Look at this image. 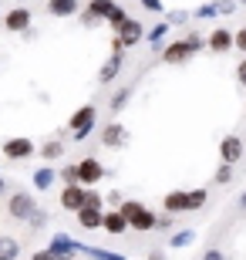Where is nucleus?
<instances>
[{
    "instance_id": "bb28decb",
    "label": "nucleus",
    "mask_w": 246,
    "mask_h": 260,
    "mask_svg": "<svg viewBox=\"0 0 246 260\" xmlns=\"http://www.w3.org/2000/svg\"><path fill=\"white\" fill-rule=\"evenodd\" d=\"M192 240H196V233H192V230H179V233L169 240V247H189Z\"/></svg>"
},
{
    "instance_id": "473e14b6",
    "label": "nucleus",
    "mask_w": 246,
    "mask_h": 260,
    "mask_svg": "<svg viewBox=\"0 0 246 260\" xmlns=\"http://www.w3.org/2000/svg\"><path fill=\"white\" fill-rule=\"evenodd\" d=\"M216 7H219V14H223V17H229V14L236 10V0H216Z\"/></svg>"
},
{
    "instance_id": "cd10ccee",
    "label": "nucleus",
    "mask_w": 246,
    "mask_h": 260,
    "mask_svg": "<svg viewBox=\"0 0 246 260\" xmlns=\"http://www.w3.org/2000/svg\"><path fill=\"white\" fill-rule=\"evenodd\" d=\"M132 91H135V88H122V91H118V95L112 98V108H115V112H122V108L128 105V98H132Z\"/></svg>"
},
{
    "instance_id": "f704fd0d",
    "label": "nucleus",
    "mask_w": 246,
    "mask_h": 260,
    "mask_svg": "<svg viewBox=\"0 0 246 260\" xmlns=\"http://www.w3.org/2000/svg\"><path fill=\"white\" fill-rule=\"evenodd\" d=\"M27 223H30V226H44V223H48V213H44V210H34Z\"/></svg>"
},
{
    "instance_id": "dca6fc26",
    "label": "nucleus",
    "mask_w": 246,
    "mask_h": 260,
    "mask_svg": "<svg viewBox=\"0 0 246 260\" xmlns=\"http://www.w3.org/2000/svg\"><path fill=\"white\" fill-rule=\"evenodd\" d=\"M101 226L108 233H115V237H122L125 230H128V220L122 216V210H104V216H101Z\"/></svg>"
},
{
    "instance_id": "c9c22d12",
    "label": "nucleus",
    "mask_w": 246,
    "mask_h": 260,
    "mask_svg": "<svg viewBox=\"0 0 246 260\" xmlns=\"http://www.w3.org/2000/svg\"><path fill=\"white\" fill-rule=\"evenodd\" d=\"M186 41H189V48H192V51H202V48H206V38H202V34H189Z\"/></svg>"
},
{
    "instance_id": "9d476101",
    "label": "nucleus",
    "mask_w": 246,
    "mask_h": 260,
    "mask_svg": "<svg viewBox=\"0 0 246 260\" xmlns=\"http://www.w3.org/2000/svg\"><path fill=\"white\" fill-rule=\"evenodd\" d=\"M85 189L88 186H81V183H67L64 189H61V206L71 210V213H78L81 206H85Z\"/></svg>"
},
{
    "instance_id": "423d86ee",
    "label": "nucleus",
    "mask_w": 246,
    "mask_h": 260,
    "mask_svg": "<svg viewBox=\"0 0 246 260\" xmlns=\"http://www.w3.org/2000/svg\"><path fill=\"white\" fill-rule=\"evenodd\" d=\"M142 38H145V27H142V24H138L135 17H128L122 27L115 30V41H118L122 48H135V44H138Z\"/></svg>"
},
{
    "instance_id": "aec40b11",
    "label": "nucleus",
    "mask_w": 246,
    "mask_h": 260,
    "mask_svg": "<svg viewBox=\"0 0 246 260\" xmlns=\"http://www.w3.org/2000/svg\"><path fill=\"white\" fill-rule=\"evenodd\" d=\"M0 260H20V243L14 237H0Z\"/></svg>"
},
{
    "instance_id": "2f4dec72",
    "label": "nucleus",
    "mask_w": 246,
    "mask_h": 260,
    "mask_svg": "<svg viewBox=\"0 0 246 260\" xmlns=\"http://www.w3.org/2000/svg\"><path fill=\"white\" fill-rule=\"evenodd\" d=\"M233 48H236L239 54H246V27L243 30H233Z\"/></svg>"
},
{
    "instance_id": "a18cd8bd",
    "label": "nucleus",
    "mask_w": 246,
    "mask_h": 260,
    "mask_svg": "<svg viewBox=\"0 0 246 260\" xmlns=\"http://www.w3.org/2000/svg\"><path fill=\"white\" fill-rule=\"evenodd\" d=\"M236 4H243V7H246V0H236Z\"/></svg>"
},
{
    "instance_id": "412c9836",
    "label": "nucleus",
    "mask_w": 246,
    "mask_h": 260,
    "mask_svg": "<svg viewBox=\"0 0 246 260\" xmlns=\"http://www.w3.org/2000/svg\"><path fill=\"white\" fill-rule=\"evenodd\" d=\"M75 250L88 253V257H95V260H125V257H118V253H108V250H101V247H88V243H75Z\"/></svg>"
},
{
    "instance_id": "f8f14e48",
    "label": "nucleus",
    "mask_w": 246,
    "mask_h": 260,
    "mask_svg": "<svg viewBox=\"0 0 246 260\" xmlns=\"http://www.w3.org/2000/svg\"><path fill=\"white\" fill-rule=\"evenodd\" d=\"M206 48L213 51V54H226V51H233V30H226V27H216V30H209V38H206Z\"/></svg>"
},
{
    "instance_id": "f03ea898",
    "label": "nucleus",
    "mask_w": 246,
    "mask_h": 260,
    "mask_svg": "<svg viewBox=\"0 0 246 260\" xmlns=\"http://www.w3.org/2000/svg\"><path fill=\"white\" fill-rule=\"evenodd\" d=\"M95 118H98L95 105H81L75 115H71V122H67V128H71V139H75V142H85L88 135H91V128H95Z\"/></svg>"
},
{
    "instance_id": "ddd939ff",
    "label": "nucleus",
    "mask_w": 246,
    "mask_h": 260,
    "mask_svg": "<svg viewBox=\"0 0 246 260\" xmlns=\"http://www.w3.org/2000/svg\"><path fill=\"white\" fill-rule=\"evenodd\" d=\"M101 142L108 145V149H122V145L128 142V128H125L122 122H108V125L101 128Z\"/></svg>"
},
{
    "instance_id": "2eb2a0df",
    "label": "nucleus",
    "mask_w": 246,
    "mask_h": 260,
    "mask_svg": "<svg viewBox=\"0 0 246 260\" xmlns=\"http://www.w3.org/2000/svg\"><path fill=\"white\" fill-rule=\"evenodd\" d=\"M48 14L51 17H75V14H81V0H48Z\"/></svg>"
},
{
    "instance_id": "7ed1b4c3",
    "label": "nucleus",
    "mask_w": 246,
    "mask_h": 260,
    "mask_svg": "<svg viewBox=\"0 0 246 260\" xmlns=\"http://www.w3.org/2000/svg\"><path fill=\"white\" fill-rule=\"evenodd\" d=\"M30 24H34V14H30V7H14L4 14V27L10 30V34H27Z\"/></svg>"
},
{
    "instance_id": "5701e85b",
    "label": "nucleus",
    "mask_w": 246,
    "mask_h": 260,
    "mask_svg": "<svg viewBox=\"0 0 246 260\" xmlns=\"http://www.w3.org/2000/svg\"><path fill=\"white\" fill-rule=\"evenodd\" d=\"M206 203H209V189H189V213L202 210Z\"/></svg>"
},
{
    "instance_id": "ea45409f",
    "label": "nucleus",
    "mask_w": 246,
    "mask_h": 260,
    "mask_svg": "<svg viewBox=\"0 0 246 260\" xmlns=\"http://www.w3.org/2000/svg\"><path fill=\"white\" fill-rule=\"evenodd\" d=\"M202 260H226V253L213 247V250H206V253H202Z\"/></svg>"
},
{
    "instance_id": "c03bdc74",
    "label": "nucleus",
    "mask_w": 246,
    "mask_h": 260,
    "mask_svg": "<svg viewBox=\"0 0 246 260\" xmlns=\"http://www.w3.org/2000/svg\"><path fill=\"white\" fill-rule=\"evenodd\" d=\"M239 210H246V193H243V196H239Z\"/></svg>"
},
{
    "instance_id": "72a5a7b5",
    "label": "nucleus",
    "mask_w": 246,
    "mask_h": 260,
    "mask_svg": "<svg viewBox=\"0 0 246 260\" xmlns=\"http://www.w3.org/2000/svg\"><path fill=\"white\" fill-rule=\"evenodd\" d=\"M165 20H169V24H186V20H189V10H172Z\"/></svg>"
},
{
    "instance_id": "c85d7f7f",
    "label": "nucleus",
    "mask_w": 246,
    "mask_h": 260,
    "mask_svg": "<svg viewBox=\"0 0 246 260\" xmlns=\"http://www.w3.org/2000/svg\"><path fill=\"white\" fill-rule=\"evenodd\" d=\"M85 206H95V210H104V200H101V193H95L91 186L85 189Z\"/></svg>"
},
{
    "instance_id": "6e6552de",
    "label": "nucleus",
    "mask_w": 246,
    "mask_h": 260,
    "mask_svg": "<svg viewBox=\"0 0 246 260\" xmlns=\"http://www.w3.org/2000/svg\"><path fill=\"white\" fill-rule=\"evenodd\" d=\"M192 54H196V51L189 48V41L182 38V41H172V44H165V48H162V61H165V64H182V61H189Z\"/></svg>"
},
{
    "instance_id": "c756f323",
    "label": "nucleus",
    "mask_w": 246,
    "mask_h": 260,
    "mask_svg": "<svg viewBox=\"0 0 246 260\" xmlns=\"http://www.w3.org/2000/svg\"><path fill=\"white\" fill-rule=\"evenodd\" d=\"M216 183H219V186L233 183V166H229V162H223V166L216 169Z\"/></svg>"
},
{
    "instance_id": "20e7f679",
    "label": "nucleus",
    "mask_w": 246,
    "mask_h": 260,
    "mask_svg": "<svg viewBox=\"0 0 246 260\" xmlns=\"http://www.w3.org/2000/svg\"><path fill=\"white\" fill-rule=\"evenodd\" d=\"M34 210H38V200H34V196H27V193H14L7 200V213L14 216V220H20V223H27Z\"/></svg>"
},
{
    "instance_id": "4be33fe9",
    "label": "nucleus",
    "mask_w": 246,
    "mask_h": 260,
    "mask_svg": "<svg viewBox=\"0 0 246 260\" xmlns=\"http://www.w3.org/2000/svg\"><path fill=\"white\" fill-rule=\"evenodd\" d=\"M115 7V0H91V4H88V14H95V17L98 20H104V17H108V10H112Z\"/></svg>"
},
{
    "instance_id": "37998d69",
    "label": "nucleus",
    "mask_w": 246,
    "mask_h": 260,
    "mask_svg": "<svg viewBox=\"0 0 246 260\" xmlns=\"http://www.w3.org/2000/svg\"><path fill=\"white\" fill-rule=\"evenodd\" d=\"M149 260H165V253H149Z\"/></svg>"
},
{
    "instance_id": "4c0bfd02",
    "label": "nucleus",
    "mask_w": 246,
    "mask_h": 260,
    "mask_svg": "<svg viewBox=\"0 0 246 260\" xmlns=\"http://www.w3.org/2000/svg\"><path fill=\"white\" fill-rule=\"evenodd\" d=\"M236 81H239V85L246 88V54H243V61L236 64Z\"/></svg>"
},
{
    "instance_id": "e433bc0d",
    "label": "nucleus",
    "mask_w": 246,
    "mask_h": 260,
    "mask_svg": "<svg viewBox=\"0 0 246 260\" xmlns=\"http://www.w3.org/2000/svg\"><path fill=\"white\" fill-rule=\"evenodd\" d=\"M81 24H85V27H98V24H101V20H98L95 14H88V10L81 7Z\"/></svg>"
},
{
    "instance_id": "4468645a",
    "label": "nucleus",
    "mask_w": 246,
    "mask_h": 260,
    "mask_svg": "<svg viewBox=\"0 0 246 260\" xmlns=\"http://www.w3.org/2000/svg\"><path fill=\"white\" fill-rule=\"evenodd\" d=\"M162 206H165V213H189V193L186 189H172V193L162 196Z\"/></svg>"
},
{
    "instance_id": "79ce46f5",
    "label": "nucleus",
    "mask_w": 246,
    "mask_h": 260,
    "mask_svg": "<svg viewBox=\"0 0 246 260\" xmlns=\"http://www.w3.org/2000/svg\"><path fill=\"white\" fill-rule=\"evenodd\" d=\"M7 193V179H4V176H0V196Z\"/></svg>"
},
{
    "instance_id": "a878e982",
    "label": "nucleus",
    "mask_w": 246,
    "mask_h": 260,
    "mask_svg": "<svg viewBox=\"0 0 246 260\" xmlns=\"http://www.w3.org/2000/svg\"><path fill=\"white\" fill-rule=\"evenodd\" d=\"M57 176L64 179V186H67V183H81V176H78V162L64 166V169H57Z\"/></svg>"
},
{
    "instance_id": "7c9ffc66",
    "label": "nucleus",
    "mask_w": 246,
    "mask_h": 260,
    "mask_svg": "<svg viewBox=\"0 0 246 260\" xmlns=\"http://www.w3.org/2000/svg\"><path fill=\"white\" fill-rule=\"evenodd\" d=\"M216 14H219V7H216V4H202V7H196V14H192V17L209 20V17H216Z\"/></svg>"
},
{
    "instance_id": "f257e3e1",
    "label": "nucleus",
    "mask_w": 246,
    "mask_h": 260,
    "mask_svg": "<svg viewBox=\"0 0 246 260\" xmlns=\"http://www.w3.org/2000/svg\"><path fill=\"white\" fill-rule=\"evenodd\" d=\"M122 216L128 220V230H135V233L155 230V220H159L149 206H142V203H135V200H125L122 203Z\"/></svg>"
},
{
    "instance_id": "a211bd4d",
    "label": "nucleus",
    "mask_w": 246,
    "mask_h": 260,
    "mask_svg": "<svg viewBox=\"0 0 246 260\" xmlns=\"http://www.w3.org/2000/svg\"><path fill=\"white\" fill-rule=\"evenodd\" d=\"M169 30H172L169 20H159V24H155V27H152L149 34H145V41H149V44H152L155 51H162V44H165V34H169Z\"/></svg>"
},
{
    "instance_id": "9b49d317",
    "label": "nucleus",
    "mask_w": 246,
    "mask_h": 260,
    "mask_svg": "<svg viewBox=\"0 0 246 260\" xmlns=\"http://www.w3.org/2000/svg\"><path fill=\"white\" fill-rule=\"evenodd\" d=\"M219 159L229 166H236L239 159H243V139L239 135H226L223 142H219Z\"/></svg>"
},
{
    "instance_id": "f3484780",
    "label": "nucleus",
    "mask_w": 246,
    "mask_h": 260,
    "mask_svg": "<svg viewBox=\"0 0 246 260\" xmlns=\"http://www.w3.org/2000/svg\"><path fill=\"white\" fill-rule=\"evenodd\" d=\"M101 216H104V210H95V206H81V210H78L81 230H98V226H101Z\"/></svg>"
},
{
    "instance_id": "39448f33",
    "label": "nucleus",
    "mask_w": 246,
    "mask_h": 260,
    "mask_svg": "<svg viewBox=\"0 0 246 260\" xmlns=\"http://www.w3.org/2000/svg\"><path fill=\"white\" fill-rule=\"evenodd\" d=\"M0 152L7 155L10 162H24V159H30V155H34V142H30V139H24V135H17V139H7V142L0 145Z\"/></svg>"
},
{
    "instance_id": "b1692460",
    "label": "nucleus",
    "mask_w": 246,
    "mask_h": 260,
    "mask_svg": "<svg viewBox=\"0 0 246 260\" xmlns=\"http://www.w3.org/2000/svg\"><path fill=\"white\" fill-rule=\"evenodd\" d=\"M41 155H44L48 162H54V159H61V155H64V145L57 142V139H54V142H44V145H41Z\"/></svg>"
},
{
    "instance_id": "0eeeda50",
    "label": "nucleus",
    "mask_w": 246,
    "mask_h": 260,
    "mask_svg": "<svg viewBox=\"0 0 246 260\" xmlns=\"http://www.w3.org/2000/svg\"><path fill=\"white\" fill-rule=\"evenodd\" d=\"M122 44H118V41H112V58L104 61L101 64V71H98V81H101V85H112L115 78H118V71H122Z\"/></svg>"
},
{
    "instance_id": "393cba45",
    "label": "nucleus",
    "mask_w": 246,
    "mask_h": 260,
    "mask_svg": "<svg viewBox=\"0 0 246 260\" xmlns=\"http://www.w3.org/2000/svg\"><path fill=\"white\" fill-rule=\"evenodd\" d=\"M104 20H108V27H112V30H118L125 20H128V14H125V7H118V4H115V7L108 10V17H104Z\"/></svg>"
},
{
    "instance_id": "1a4fd4ad",
    "label": "nucleus",
    "mask_w": 246,
    "mask_h": 260,
    "mask_svg": "<svg viewBox=\"0 0 246 260\" xmlns=\"http://www.w3.org/2000/svg\"><path fill=\"white\" fill-rule=\"evenodd\" d=\"M78 176H81V186H95V183H101L104 179V166L98 162V159H81L78 162Z\"/></svg>"
},
{
    "instance_id": "a19ab883",
    "label": "nucleus",
    "mask_w": 246,
    "mask_h": 260,
    "mask_svg": "<svg viewBox=\"0 0 246 260\" xmlns=\"http://www.w3.org/2000/svg\"><path fill=\"white\" fill-rule=\"evenodd\" d=\"M30 260H51V253H48V250H41V253H34Z\"/></svg>"
},
{
    "instance_id": "58836bf2",
    "label": "nucleus",
    "mask_w": 246,
    "mask_h": 260,
    "mask_svg": "<svg viewBox=\"0 0 246 260\" xmlns=\"http://www.w3.org/2000/svg\"><path fill=\"white\" fill-rule=\"evenodd\" d=\"M142 7H145V10H152V14H159V10H165V7H162V0H142Z\"/></svg>"
},
{
    "instance_id": "6ab92c4d",
    "label": "nucleus",
    "mask_w": 246,
    "mask_h": 260,
    "mask_svg": "<svg viewBox=\"0 0 246 260\" xmlns=\"http://www.w3.org/2000/svg\"><path fill=\"white\" fill-rule=\"evenodd\" d=\"M54 176H57V169H51V166L38 169V173H34V189H41V193L51 189V186H54Z\"/></svg>"
}]
</instances>
